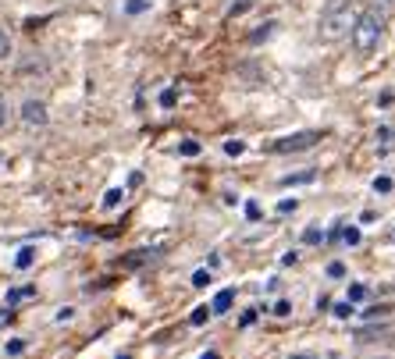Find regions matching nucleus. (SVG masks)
<instances>
[{"mask_svg": "<svg viewBox=\"0 0 395 359\" xmlns=\"http://www.w3.org/2000/svg\"><path fill=\"white\" fill-rule=\"evenodd\" d=\"M349 36H352L356 54H370V50L381 43V36H384V18H381L377 11H363L359 18H352Z\"/></svg>", "mask_w": 395, "mask_h": 359, "instance_id": "nucleus-2", "label": "nucleus"}, {"mask_svg": "<svg viewBox=\"0 0 395 359\" xmlns=\"http://www.w3.org/2000/svg\"><path fill=\"white\" fill-rule=\"evenodd\" d=\"M11 320H15V313H11V309H4V313H0V327H4V324H11Z\"/></svg>", "mask_w": 395, "mask_h": 359, "instance_id": "nucleus-32", "label": "nucleus"}, {"mask_svg": "<svg viewBox=\"0 0 395 359\" xmlns=\"http://www.w3.org/2000/svg\"><path fill=\"white\" fill-rule=\"evenodd\" d=\"M317 182V171L313 167H306V171H299V175H285L281 178V185L288 189V185H313Z\"/></svg>", "mask_w": 395, "mask_h": 359, "instance_id": "nucleus-7", "label": "nucleus"}, {"mask_svg": "<svg viewBox=\"0 0 395 359\" xmlns=\"http://www.w3.org/2000/svg\"><path fill=\"white\" fill-rule=\"evenodd\" d=\"M72 316H75V309H72V306H61V309H58V316H54V320H58V324H68V320H72Z\"/></svg>", "mask_w": 395, "mask_h": 359, "instance_id": "nucleus-28", "label": "nucleus"}, {"mask_svg": "<svg viewBox=\"0 0 395 359\" xmlns=\"http://www.w3.org/2000/svg\"><path fill=\"white\" fill-rule=\"evenodd\" d=\"M274 29H278V22H267V26H260V33H253V36H249V43H264V40H267Z\"/></svg>", "mask_w": 395, "mask_h": 359, "instance_id": "nucleus-16", "label": "nucleus"}, {"mask_svg": "<svg viewBox=\"0 0 395 359\" xmlns=\"http://www.w3.org/2000/svg\"><path fill=\"white\" fill-rule=\"evenodd\" d=\"M8 57H11V36L0 29V61H8Z\"/></svg>", "mask_w": 395, "mask_h": 359, "instance_id": "nucleus-23", "label": "nucleus"}, {"mask_svg": "<svg viewBox=\"0 0 395 359\" xmlns=\"http://www.w3.org/2000/svg\"><path fill=\"white\" fill-rule=\"evenodd\" d=\"M359 238H363V235H359V228H356V224L342 228V242H345V245H359Z\"/></svg>", "mask_w": 395, "mask_h": 359, "instance_id": "nucleus-14", "label": "nucleus"}, {"mask_svg": "<svg viewBox=\"0 0 395 359\" xmlns=\"http://www.w3.org/2000/svg\"><path fill=\"white\" fill-rule=\"evenodd\" d=\"M153 8V0H125V4H121V11L129 15V18H136V15H146Z\"/></svg>", "mask_w": 395, "mask_h": 359, "instance_id": "nucleus-9", "label": "nucleus"}, {"mask_svg": "<svg viewBox=\"0 0 395 359\" xmlns=\"http://www.w3.org/2000/svg\"><path fill=\"white\" fill-rule=\"evenodd\" d=\"M118 359H132V355H118Z\"/></svg>", "mask_w": 395, "mask_h": 359, "instance_id": "nucleus-35", "label": "nucleus"}, {"mask_svg": "<svg viewBox=\"0 0 395 359\" xmlns=\"http://www.w3.org/2000/svg\"><path fill=\"white\" fill-rule=\"evenodd\" d=\"M288 313H292V302H288V299H278V302H274V316H288Z\"/></svg>", "mask_w": 395, "mask_h": 359, "instance_id": "nucleus-26", "label": "nucleus"}, {"mask_svg": "<svg viewBox=\"0 0 395 359\" xmlns=\"http://www.w3.org/2000/svg\"><path fill=\"white\" fill-rule=\"evenodd\" d=\"M328 277H331V281H342V277H345V263H342V260L328 263Z\"/></svg>", "mask_w": 395, "mask_h": 359, "instance_id": "nucleus-21", "label": "nucleus"}, {"mask_svg": "<svg viewBox=\"0 0 395 359\" xmlns=\"http://www.w3.org/2000/svg\"><path fill=\"white\" fill-rule=\"evenodd\" d=\"M210 281H214V277H210V270H196V274H193V288H207Z\"/></svg>", "mask_w": 395, "mask_h": 359, "instance_id": "nucleus-24", "label": "nucleus"}, {"mask_svg": "<svg viewBox=\"0 0 395 359\" xmlns=\"http://www.w3.org/2000/svg\"><path fill=\"white\" fill-rule=\"evenodd\" d=\"M349 29H352V0H328V8L320 15V36L328 43H335Z\"/></svg>", "mask_w": 395, "mask_h": 359, "instance_id": "nucleus-1", "label": "nucleus"}, {"mask_svg": "<svg viewBox=\"0 0 395 359\" xmlns=\"http://www.w3.org/2000/svg\"><path fill=\"white\" fill-rule=\"evenodd\" d=\"M26 348H29V345H26V338H11V341L4 345V352H8V355H22Z\"/></svg>", "mask_w": 395, "mask_h": 359, "instance_id": "nucleus-19", "label": "nucleus"}, {"mask_svg": "<svg viewBox=\"0 0 395 359\" xmlns=\"http://www.w3.org/2000/svg\"><path fill=\"white\" fill-rule=\"evenodd\" d=\"M296 206H299V199H281V203H278V214H296Z\"/></svg>", "mask_w": 395, "mask_h": 359, "instance_id": "nucleus-27", "label": "nucleus"}, {"mask_svg": "<svg viewBox=\"0 0 395 359\" xmlns=\"http://www.w3.org/2000/svg\"><path fill=\"white\" fill-rule=\"evenodd\" d=\"M157 104H161V107H164V111H171V107H175V104H178V93H175V89H164V93H161V100H157Z\"/></svg>", "mask_w": 395, "mask_h": 359, "instance_id": "nucleus-20", "label": "nucleus"}, {"mask_svg": "<svg viewBox=\"0 0 395 359\" xmlns=\"http://www.w3.org/2000/svg\"><path fill=\"white\" fill-rule=\"evenodd\" d=\"M22 121H26L29 128H43V125L50 121L47 104H43V100H26V104H22Z\"/></svg>", "mask_w": 395, "mask_h": 359, "instance_id": "nucleus-4", "label": "nucleus"}, {"mask_svg": "<svg viewBox=\"0 0 395 359\" xmlns=\"http://www.w3.org/2000/svg\"><path fill=\"white\" fill-rule=\"evenodd\" d=\"M224 153H228V157H242V153H246V143H242V139H228V143H224Z\"/></svg>", "mask_w": 395, "mask_h": 359, "instance_id": "nucleus-17", "label": "nucleus"}, {"mask_svg": "<svg viewBox=\"0 0 395 359\" xmlns=\"http://www.w3.org/2000/svg\"><path fill=\"white\" fill-rule=\"evenodd\" d=\"M207 320H210V306H196V309H193V316H189V324H193V327H203Z\"/></svg>", "mask_w": 395, "mask_h": 359, "instance_id": "nucleus-12", "label": "nucleus"}, {"mask_svg": "<svg viewBox=\"0 0 395 359\" xmlns=\"http://www.w3.org/2000/svg\"><path fill=\"white\" fill-rule=\"evenodd\" d=\"M36 256H40L36 245H22V249L15 253V270H29V267L36 263Z\"/></svg>", "mask_w": 395, "mask_h": 359, "instance_id": "nucleus-5", "label": "nucleus"}, {"mask_svg": "<svg viewBox=\"0 0 395 359\" xmlns=\"http://www.w3.org/2000/svg\"><path fill=\"white\" fill-rule=\"evenodd\" d=\"M26 299H36V285H22V288H11L8 292V306H18Z\"/></svg>", "mask_w": 395, "mask_h": 359, "instance_id": "nucleus-8", "label": "nucleus"}, {"mask_svg": "<svg viewBox=\"0 0 395 359\" xmlns=\"http://www.w3.org/2000/svg\"><path fill=\"white\" fill-rule=\"evenodd\" d=\"M370 292H367V285H349V302H363Z\"/></svg>", "mask_w": 395, "mask_h": 359, "instance_id": "nucleus-22", "label": "nucleus"}, {"mask_svg": "<svg viewBox=\"0 0 395 359\" xmlns=\"http://www.w3.org/2000/svg\"><path fill=\"white\" fill-rule=\"evenodd\" d=\"M200 150H203V146H200L196 139H185V143H178V153H182V157H200Z\"/></svg>", "mask_w": 395, "mask_h": 359, "instance_id": "nucleus-13", "label": "nucleus"}, {"mask_svg": "<svg viewBox=\"0 0 395 359\" xmlns=\"http://www.w3.org/2000/svg\"><path fill=\"white\" fill-rule=\"evenodd\" d=\"M246 8H249V0H239V4H235V8H232V15H242V11H246Z\"/></svg>", "mask_w": 395, "mask_h": 359, "instance_id": "nucleus-33", "label": "nucleus"}, {"mask_svg": "<svg viewBox=\"0 0 395 359\" xmlns=\"http://www.w3.org/2000/svg\"><path fill=\"white\" fill-rule=\"evenodd\" d=\"M121 199H125V192H121V189H107V192H104V210H118V206H121Z\"/></svg>", "mask_w": 395, "mask_h": 359, "instance_id": "nucleus-11", "label": "nucleus"}, {"mask_svg": "<svg viewBox=\"0 0 395 359\" xmlns=\"http://www.w3.org/2000/svg\"><path fill=\"white\" fill-rule=\"evenodd\" d=\"M203 359H221V355L217 352H203Z\"/></svg>", "mask_w": 395, "mask_h": 359, "instance_id": "nucleus-34", "label": "nucleus"}, {"mask_svg": "<svg viewBox=\"0 0 395 359\" xmlns=\"http://www.w3.org/2000/svg\"><path fill=\"white\" fill-rule=\"evenodd\" d=\"M324 238H328V231H324V228H317V224H310V228L303 231V242H306V245H320Z\"/></svg>", "mask_w": 395, "mask_h": 359, "instance_id": "nucleus-10", "label": "nucleus"}, {"mask_svg": "<svg viewBox=\"0 0 395 359\" xmlns=\"http://www.w3.org/2000/svg\"><path fill=\"white\" fill-rule=\"evenodd\" d=\"M320 143V132H296V136H281L274 143H267L271 153H303V150H313Z\"/></svg>", "mask_w": 395, "mask_h": 359, "instance_id": "nucleus-3", "label": "nucleus"}, {"mask_svg": "<svg viewBox=\"0 0 395 359\" xmlns=\"http://www.w3.org/2000/svg\"><path fill=\"white\" fill-rule=\"evenodd\" d=\"M296 260H299V253H296V249H288V253H285V256H281V263H285V267H292V263H296Z\"/></svg>", "mask_w": 395, "mask_h": 359, "instance_id": "nucleus-31", "label": "nucleus"}, {"mask_svg": "<svg viewBox=\"0 0 395 359\" xmlns=\"http://www.w3.org/2000/svg\"><path fill=\"white\" fill-rule=\"evenodd\" d=\"M391 189H395V182H391L388 175H377V178H374V192L384 196V192H391Z\"/></svg>", "mask_w": 395, "mask_h": 359, "instance_id": "nucleus-18", "label": "nucleus"}, {"mask_svg": "<svg viewBox=\"0 0 395 359\" xmlns=\"http://www.w3.org/2000/svg\"><path fill=\"white\" fill-rule=\"evenodd\" d=\"M246 221H260V203L256 199H246Z\"/></svg>", "mask_w": 395, "mask_h": 359, "instance_id": "nucleus-25", "label": "nucleus"}, {"mask_svg": "<svg viewBox=\"0 0 395 359\" xmlns=\"http://www.w3.org/2000/svg\"><path fill=\"white\" fill-rule=\"evenodd\" d=\"M4 125H8V100L0 96V128H4Z\"/></svg>", "mask_w": 395, "mask_h": 359, "instance_id": "nucleus-30", "label": "nucleus"}, {"mask_svg": "<svg viewBox=\"0 0 395 359\" xmlns=\"http://www.w3.org/2000/svg\"><path fill=\"white\" fill-rule=\"evenodd\" d=\"M388 4H395V0H388Z\"/></svg>", "mask_w": 395, "mask_h": 359, "instance_id": "nucleus-36", "label": "nucleus"}, {"mask_svg": "<svg viewBox=\"0 0 395 359\" xmlns=\"http://www.w3.org/2000/svg\"><path fill=\"white\" fill-rule=\"evenodd\" d=\"M331 313H335V316H338V320H349V316H352V313H356V309H352V302H349V299H345V302H335V306H331Z\"/></svg>", "mask_w": 395, "mask_h": 359, "instance_id": "nucleus-15", "label": "nucleus"}, {"mask_svg": "<svg viewBox=\"0 0 395 359\" xmlns=\"http://www.w3.org/2000/svg\"><path fill=\"white\" fill-rule=\"evenodd\" d=\"M232 302H235V288H224V292H217V295H214L210 313H228V309H232Z\"/></svg>", "mask_w": 395, "mask_h": 359, "instance_id": "nucleus-6", "label": "nucleus"}, {"mask_svg": "<svg viewBox=\"0 0 395 359\" xmlns=\"http://www.w3.org/2000/svg\"><path fill=\"white\" fill-rule=\"evenodd\" d=\"M253 320H256V309H246V313H242V320H239V327H249Z\"/></svg>", "mask_w": 395, "mask_h": 359, "instance_id": "nucleus-29", "label": "nucleus"}]
</instances>
